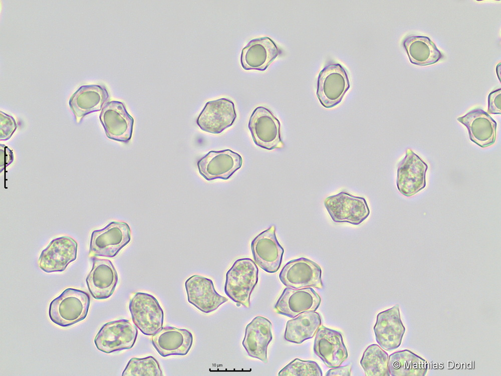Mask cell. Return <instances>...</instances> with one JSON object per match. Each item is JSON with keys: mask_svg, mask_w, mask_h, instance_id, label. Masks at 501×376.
Masks as SVG:
<instances>
[{"mask_svg": "<svg viewBox=\"0 0 501 376\" xmlns=\"http://www.w3.org/2000/svg\"><path fill=\"white\" fill-rule=\"evenodd\" d=\"M90 305V298L87 292L68 288L50 302L49 317L58 326H70L86 318Z\"/></svg>", "mask_w": 501, "mask_h": 376, "instance_id": "1", "label": "cell"}, {"mask_svg": "<svg viewBox=\"0 0 501 376\" xmlns=\"http://www.w3.org/2000/svg\"><path fill=\"white\" fill-rule=\"evenodd\" d=\"M258 268L250 258L236 260L226 274L225 294L246 308L250 306L252 292L258 281Z\"/></svg>", "mask_w": 501, "mask_h": 376, "instance_id": "2", "label": "cell"}, {"mask_svg": "<svg viewBox=\"0 0 501 376\" xmlns=\"http://www.w3.org/2000/svg\"><path fill=\"white\" fill-rule=\"evenodd\" d=\"M317 87L316 95L323 106H337L350 87L347 71L339 63L328 64L318 75Z\"/></svg>", "mask_w": 501, "mask_h": 376, "instance_id": "3", "label": "cell"}, {"mask_svg": "<svg viewBox=\"0 0 501 376\" xmlns=\"http://www.w3.org/2000/svg\"><path fill=\"white\" fill-rule=\"evenodd\" d=\"M131 241V230L123 222H112L92 232L89 256L113 258Z\"/></svg>", "mask_w": 501, "mask_h": 376, "instance_id": "4", "label": "cell"}, {"mask_svg": "<svg viewBox=\"0 0 501 376\" xmlns=\"http://www.w3.org/2000/svg\"><path fill=\"white\" fill-rule=\"evenodd\" d=\"M129 310L133 323L143 334L153 335L162 327L163 310L153 295L136 293L130 300Z\"/></svg>", "mask_w": 501, "mask_h": 376, "instance_id": "5", "label": "cell"}, {"mask_svg": "<svg viewBox=\"0 0 501 376\" xmlns=\"http://www.w3.org/2000/svg\"><path fill=\"white\" fill-rule=\"evenodd\" d=\"M324 206L335 223L358 225L368 217L370 213L364 198L344 191L326 198Z\"/></svg>", "mask_w": 501, "mask_h": 376, "instance_id": "6", "label": "cell"}, {"mask_svg": "<svg viewBox=\"0 0 501 376\" xmlns=\"http://www.w3.org/2000/svg\"><path fill=\"white\" fill-rule=\"evenodd\" d=\"M138 334L136 326L121 319L104 324L96 335L94 342L100 351L110 353L134 346Z\"/></svg>", "mask_w": 501, "mask_h": 376, "instance_id": "7", "label": "cell"}, {"mask_svg": "<svg viewBox=\"0 0 501 376\" xmlns=\"http://www.w3.org/2000/svg\"><path fill=\"white\" fill-rule=\"evenodd\" d=\"M281 123L271 111L263 106L256 107L248 121V128L257 146L267 150L283 148Z\"/></svg>", "mask_w": 501, "mask_h": 376, "instance_id": "8", "label": "cell"}, {"mask_svg": "<svg viewBox=\"0 0 501 376\" xmlns=\"http://www.w3.org/2000/svg\"><path fill=\"white\" fill-rule=\"evenodd\" d=\"M279 277L285 286L294 289L306 287L324 288L320 266L306 258L289 261L281 270Z\"/></svg>", "mask_w": 501, "mask_h": 376, "instance_id": "9", "label": "cell"}, {"mask_svg": "<svg viewBox=\"0 0 501 376\" xmlns=\"http://www.w3.org/2000/svg\"><path fill=\"white\" fill-rule=\"evenodd\" d=\"M428 166L410 148L398 164L396 186L399 192L409 197L423 190L426 185V173Z\"/></svg>", "mask_w": 501, "mask_h": 376, "instance_id": "10", "label": "cell"}, {"mask_svg": "<svg viewBox=\"0 0 501 376\" xmlns=\"http://www.w3.org/2000/svg\"><path fill=\"white\" fill-rule=\"evenodd\" d=\"M242 165L241 155L229 149L210 151L197 163L199 174L208 181L228 179Z\"/></svg>", "mask_w": 501, "mask_h": 376, "instance_id": "11", "label": "cell"}, {"mask_svg": "<svg viewBox=\"0 0 501 376\" xmlns=\"http://www.w3.org/2000/svg\"><path fill=\"white\" fill-rule=\"evenodd\" d=\"M99 119L108 138L124 143L131 139L134 120L123 102H108L102 108Z\"/></svg>", "mask_w": 501, "mask_h": 376, "instance_id": "12", "label": "cell"}, {"mask_svg": "<svg viewBox=\"0 0 501 376\" xmlns=\"http://www.w3.org/2000/svg\"><path fill=\"white\" fill-rule=\"evenodd\" d=\"M236 116L234 103L229 99L221 98L208 101L196 123L202 130L218 134L231 126Z\"/></svg>", "mask_w": 501, "mask_h": 376, "instance_id": "13", "label": "cell"}, {"mask_svg": "<svg viewBox=\"0 0 501 376\" xmlns=\"http://www.w3.org/2000/svg\"><path fill=\"white\" fill-rule=\"evenodd\" d=\"M276 231L275 225L271 226L256 237L250 244L255 262L270 273L278 271L284 253V248L277 240Z\"/></svg>", "mask_w": 501, "mask_h": 376, "instance_id": "14", "label": "cell"}, {"mask_svg": "<svg viewBox=\"0 0 501 376\" xmlns=\"http://www.w3.org/2000/svg\"><path fill=\"white\" fill-rule=\"evenodd\" d=\"M78 244L69 236H62L51 241L40 256L38 264L46 273L64 271L68 265L75 261Z\"/></svg>", "mask_w": 501, "mask_h": 376, "instance_id": "15", "label": "cell"}, {"mask_svg": "<svg viewBox=\"0 0 501 376\" xmlns=\"http://www.w3.org/2000/svg\"><path fill=\"white\" fill-rule=\"evenodd\" d=\"M184 286L188 302L204 313L216 310L228 300L216 291L211 279L200 275L188 278Z\"/></svg>", "mask_w": 501, "mask_h": 376, "instance_id": "16", "label": "cell"}, {"mask_svg": "<svg viewBox=\"0 0 501 376\" xmlns=\"http://www.w3.org/2000/svg\"><path fill=\"white\" fill-rule=\"evenodd\" d=\"M314 351L328 367L341 365L348 356L340 332L321 325L314 340Z\"/></svg>", "mask_w": 501, "mask_h": 376, "instance_id": "17", "label": "cell"}, {"mask_svg": "<svg viewBox=\"0 0 501 376\" xmlns=\"http://www.w3.org/2000/svg\"><path fill=\"white\" fill-rule=\"evenodd\" d=\"M321 299L311 287L294 289L287 287L275 305V311L291 318L309 311H316Z\"/></svg>", "mask_w": 501, "mask_h": 376, "instance_id": "18", "label": "cell"}, {"mask_svg": "<svg viewBox=\"0 0 501 376\" xmlns=\"http://www.w3.org/2000/svg\"><path fill=\"white\" fill-rule=\"evenodd\" d=\"M92 268L86 278L92 296L97 300L109 298L118 281L117 271L112 262L105 259L91 258Z\"/></svg>", "mask_w": 501, "mask_h": 376, "instance_id": "19", "label": "cell"}, {"mask_svg": "<svg viewBox=\"0 0 501 376\" xmlns=\"http://www.w3.org/2000/svg\"><path fill=\"white\" fill-rule=\"evenodd\" d=\"M281 53L274 41L268 37L251 40L242 49L240 64L245 70H266Z\"/></svg>", "mask_w": 501, "mask_h": 376, "instance_id": "20", "label": "cell"}, {"mask_svg": "<svg viewBox=\"0 0 501 376\" xmlns=\"http://www.w3.org/2000/svg\"><path fill=\"white\" fill-rule=\"evenodd\" d=\"M373 331L376 342L382 348L390 351L399 346L404 328L398 305L378 313Z\"/></svg>", "mask_w": 501, "mask_h": 376, "instance_id": "21", "label": "cell"}, {"mask_svg": "<svg viewBox=\"0 0 501 376\" xmlns=\"http://www.w3.org/2000/svg\"><path fill=\"white\" fill-rule=\"evenodd\" d=\"M193 340L189 330L168 326L162 327L151 338L153 347L163 357L186 355L192 346Z\"/></svg>", "mask_w": 501, "mask_h": 376, "instance_id": "22", "label": "cell"}, {"mask_svg": "<svg viewBox=\"0 0 501 376\" xmlns=\"http://www.w3.org/2000/svg\"><path fill=\"white\" fill-rule=\"evenodd\" d=\"M272 324L267 318L258 316L245 327L242 346L249 356L267 363V349L273 339Z\"/></svg>", "mask_w": 501, "mask_h": 376, "instance_id": "23", "label": "cell"}, {"mask_svg": "<svg viewBox=\"0 0 501 376\" xmlns=\"http://www.w3.org/2000/svg\"><path fill=\"white\" fill-rule=\"evenodd\" d=\"M457 120L466 127L470 140L480 147H486L495 142L497 123L484 110L473 109Z\"/></svg>", "mask_w": 501, "mask_h": 376, "instance_id": "24", "label": "cell"}, {"mask_svg": "<svg viewBox=\"0 0 501 376\" xmlns=\"http://www.w3.org/2000/svg\"><path fill=\"white\" fill-rule=\"evenodd\" d=\"M109 95L102 85H85L80 87L71 96L69 104L77 123L87 114L99 111L107 103Z\"/></svg>", "mask_w": 501, "mask_h": 376, "instance_id": "25", "label": "cell"}, {"mask_svg": "<svg viewBox=\"0 0 501 376\" xmlns=\"http://www.w3.org/2000/svg\"><path fill=\"white\" fill-rule=\"evenodd\" d=\"M402 44L410 62L414 65H433L443 57L435 44L426 36L409 35L404 39Z\"/></svg>", "mask_w": 501, "mask_h": 376, "instance_id": "26", "label": "cell"}, {"mask_svg": "<svg viewBox=\"0 0 501 376\" xmlns=\"http://www.w3.org/2000/svg\"><path fill=\"white\" fill-rule=\"evenodd\" d=\"M321 325V318L318 313H302L287 322L284 338L289 342L301 344L312 338Z\"/></svg>", "mask_w": 501, "mask_h": 376, "instance_id": "27", "label": "cell"}, {"mask_svg": "<svg viewBox=\"0 0 501 376\" xmlns=\"http://www.w3.org/2000/svg\"><path fill=\"white\" fill-rule=\"evenodd\" d=\"M388 355L378 344H372L364 351L360 365L367 376L390 375L388 368Z\"/></svg>", "mask_w": 501, "mask_h": 376, "instance_id": "28", "label": "cell"}, {"mask_svg": "<svg viewBox=\"0 0 501 376\" xmlns=\"http://www.w3.org/2000/svg\"><path fill=\"white\" fill-rule=\"evenodd\" d=\"M162 371L157 360L152 356L131 358L127 363L122 376H162Z\"/></svg>", "mask_w": 501, "mask_h": 376, "instance_id": "29", "label": "cell"}, {"mask_svg": "<svg viewBox=\"0 0 501 376\" xmlns=\"http://www.w3.org/2000/svg\"><path fill=\"white\" fill-rule=\"evenodd\" d=\"M280 376H322V371L317 362L295 358L278 373Z\"/></svg>", "mask_w": 501, "mask_h": 376, "instance_id": "30", "label": "cell"}, {"mask_svg": "<svg viewBox=\"0 0 501 376\" xmlns=\"http://www.w3.org/2000/svg\"><path fill=\"white\" fill-rule=\"evenodd\" d=\"M17 128L15 119L4 112L1 111L0 117V140H7L10 139Z\"/></svg>", "mask_w": 501, "mask_h": 376, "instance_id": "31", "label": "cell"}, {"mask_svg": "<svg viewBox=\"0 0 501 376\" xmlns=\"http://www.w3.org/2000/svg\"><path fill=\"white\" fill-rule=\"evenodd\" d=\"M490 114L501 113V89L491 92L488 96V110Z\"/></svg>", "mask_w": 501, "mask_h": 376, "instance_id": "32", "label": "cell"}, {"mask_svg": "<svg viewBox=\"0 0 501 376\" xmlns=\"http://www.w3.org/2000/svg\"><path fill=\"white\" fill-rule=\"evenodd\" d=\"M0 169L1 172L9 166L14 160L12 150L4 144H0Z\"/></svg>", "mask_w": 501, "mask_h": 376, "instance_id": "33", "label": "cell"}, {"mask_svg": "<svg viewBox=\"0 0 501 376\" xmlns=\"http://www.w3.org/2000/svg\"><path fill=\"white\" fill-rule=\"evenodd\" d=\"M352 366L351 365H346L344 366H338L328 370L326 373L327 376H350L351 374Z\"/></svg>", "mask_w": 501, "mask_h": 376, "instance_id": "34", "label": "cell"}]
</instances>
